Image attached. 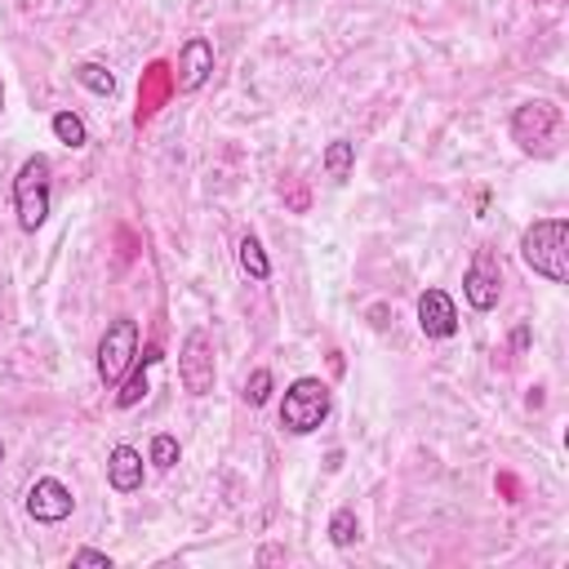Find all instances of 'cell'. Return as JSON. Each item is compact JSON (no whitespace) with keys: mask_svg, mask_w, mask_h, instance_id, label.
Masks as SVG:
<instances>
[{"mask_svg":"<svg viewBox=\"0 0 569 569\" xmlns=\"http://www.w3.org/2000/svg\"><path fill=\"white\" fill-rule=\"evenodd\" d=\"M520 258L533 276L565 284L569 280V222L565 218H538L520 236Z\"/></svg>","mask_w":569,"mask_h":569,"instance_id":"6da1fadb","label":"cell"},{"mask_svg":"<svg viewBox=\"0 0 569 569\" xmlns=\"http://www.w3.org/2000/svg\"><path fill=\"white\" fill-rule=\"evenodd\" d=\"M49 178H53V169H49L44 156H27L18 164V173H13V213H18L22 231L44 227V218H49Z\"/></svg>","mask_w":569,"mask_h":569,"instance_id":"7a4b0ae2","label":"cell"},{"mask_svg":"<svg viewBox=\"0 0 569 569\" xmlns=\"http://www.w3.org/2000/svg\"><path fill=\"white\" fill-rule=\"evenodd\" d=\"M325 418H329V387L320 378H293L284 400H280V427L293 436H307Z\"/></svg>","mask_w":569,"mask_h":569,"instance_id":"3957f363","label":"cell"},{"mask_svg":"<svg viewBox=\"0 0 569 569\" xmlns=\"http://www.w3.org/2000/svg\"><path fill=\"white\" fill-rule=\"evenodd\" d=\"M560 129V107L551 98H529L511 111V138L520 142V151L529 156H542L551 151V138Z\"/></svg>","mask_w":569,"mask_h":569,"instance_id":"277c9868","label":"cell"},{"mask_svg":"<svg viewBox=\"0 0 569 569\" xmlns=\"http://www.w3.org/2000/svg\"><path fill=\"white\" fill-rule=\"evenodd\" d=\"M138 356V325L129 316H116L107 325V333L98 338V378L102 387H120V378L133 369Z\"/></svg>","mask_w":569,"mask_h":569,"instance_id":"5b68a950","label":"cell"},{"mask_svg":"<svg viewBox=\"0 0 569 569\" xmlns=\"http://www.w3.org/2000/svg\"><path fill=\"white\" fill-rule=\"evenodd\" d=\"M462 293H467V302L476 311H493L498 307V298H502V262H498V253L489 244H480L471 253L467 276H462Z\"/></svg>","mask_w":569,"mask_h":569,"instance_id":"8992f818","label":"cell"},{"mask_svg":"<svg viewBox=\"0 0 569 569\" xmlns=\"http://www.w3.org/2000/svg\"><path fill=\"white\" fill-rule=\"evenodd\" d=\"M178 378L191 396H209L213 391V338L204 329H191L182 338V351H178Z\"/></svg>","mask_w":569,"mask_h":569,"instance_id":"52a82bcc","label":"cell"},{"mask_svg":"<svg viewBox=\"0 0 569 569\" xmlns=\"http://www.w3.org/2000/svg\"><path fill=\"white\" fill-rule=\"evenodd\" d=\"M213 76V44L204 36H191L178 49V71H173V89L178 93H196L204 80Z\"/></svg>","mask_w":569,"mask_h":569,"instance_id":"ba28073f","label":"cell"},{"mask_svg":"<svg viewBox=\"0 0 569 569\" xmlns=\"http://www.w3.org/2000/svg\"><path fill=\"white\" fill-rule=\"evenodd\" d=\"M71 507H76L71 489H67L62 480H53V476L36 480V485H31V493H27V511H31L40 525H58V520H67V516H71Z\"/></svg>","mask_w":569,"mask_h":569,"instance_id":"9c48e42d","label":"cell"},{"mask_svg":"<svg viewBox=\"0 0 569 569\" xmlns=\"http://www.w3.org/2000/svg\"><path fill=\"white\" fill-rule=\"evenodd\" d=\"M418 325L427 338H453L458 333V307L445 289H422L418 293Z\"/></svg>","mask_w":569,"mask_h":569,"instance_id":"30bf717a","label":"cell"},{"mask_svg":"<svg viewBox=\"0 0 569 569\" xmlns=\"http://www.w3.org/2000/svg\"><path fill=\"white\" fill-rule=\"evenodd\" d=\"M173 93V71L164 67V62H151L147 71H142V80H138V124L142 120H151L160 107H164V98Z\"/></svg>","mask_w":569,"mask_h":569,"instance_id":"8fae6325","label":"cell"},{"mask_svg":"<svg viewBox=\"0 0 569 569\" xmlns=\"http://www.w3.org/2000/svg\"><path fill=\"white\" fill-rule=\"evenodd\" d=\"M107 480H111L116 493L142 489V453H138L133 445H116V449L107 453Z\"/></svg>","mask_w":569,"mask_h":569,"instance_id":"7c38bea8","label":"cell"},{"mask_svg":"<svg viewBox=\"0 0 569 569\" xmlns=\"http://www.w3.org/2000/svg\"><path fill=\"white\" fill-rule=\"evenodd\" d=\"M156 360H160V347H156V342L142 351V360L133 356V373H124V378H120V391H116V405H120V409H133V405L147 396V369H151Z\"/></svg>","mask_w":569,"mask_h":569,"instance_id":"4fadbf2b","label":"cell"},{"mask_svg":"<svg viewBox=\"0 0 569 569\" xmlns=\"http://www.w3.org/2000/svg\"><path fill=\"white\" fill-rule=\"evenodd\" d=\"M320 160H325V173L342 182V178H351V164H356V142L333 138V142L325 147V156H320Z\"/></svg>","mask_w":569,"mask_h":569,"instance_id":"5bb4252c","label":"cell"},{"mask_svg":"<svg viewBox=\"0 0 569 569\" xmlns=\"http://www.w3.org/2000/svg\"><path fill=\"white\" fill-rule=\"evenodd\" d=\"M236 258H240V271H244L249 280H267V276H271V262H267V253H262L258 236H240Z\"/></svg>","mask_w":569,"mask_h":569,"instance_id":"9a60e30c","label":"cell"},{"mask_svg":"<svg viewBox=\"0 0 569 569\" xmlns=\"http://www.w3.org/2000/svg\"><path fill=\"white\" fill-rule=\"evenodd\" d=\"M71 76H76L89 93H98V98H111V93H116V76H111L107 67H98V62H76Z\"/></svg>","mask_w":569,"mask_h":569,"instance_id":"2e32d148","label":"cell"},{"mask_svg":"<svg viewBox=\"0 0 569 569\" xmlns=\"http://www.w3.org/2000/svg\"><path fill=\"white\" fill-rule=\"evenodd\" d=\"M53 138H58L62 147H84V142H89V129H84V120H80L76 111H58V116H53Z\"/></svg>","mask_w":569,"mask_h":569,"instance_id":"e0dca14e","label":"cell"},{"mask_svg":"<svg viewBox=\"0 0 569 569\" xmlns=\"http://www.w3.org/2000/svg\"><path fill=\"white\" fill-rule=\"evenodd\" d=\"M356 538H360L356 511H351V507H338V511L329 516V542H333V547H351Z\"/></svg>","mask_w":569,"mask_h":569,"instance_id":"ac0fdd59","label":"cell"},{"mask_svg":"<svg viewBox=\"0 0 569 569\" xmlns=\"http://www.w3.org/2000/svg\"><path fill=\"white\" fill-rule=\"evenodd\" d=\"M151 462H156L160 471H169V467L178 462V440H173L169 431H160V436H151Z\"/></svg>","mask_w":569,"mask_h":569,"instance_id":"d6986e66","label":"cell"},{"mask_svg":"<svg viewBox=\"0 0 569 569\" xmlns=\"http://www.w3.org/2000/svg\"><path fill=\"white\" fill-rule=\"evenodd\" d=\"M267 396H271V369H253L249 382H244V400L249 405H267Z\"/></svg>","mask_w":569,"mask_h":569,"instance_id":"ffe728a7","label":"cell"},{"mask_svg":"<svg viewBox=\"0 0 569 569\" xmlns=\"http://www.w3.org/2000/svg\"><path fill=\"white\" fill-rule=\"evenodd\" d=\"M71 565L76 569H111V556L93 551V547H80V551H71Z\"/></svg>","mask_w":569,"mask_h":569,"instance_id":"44dd1931","label":"cell"},{"mask_svg":"<svg viewBox=\"0 0 569 569\" xmlns=\"http://www.w3.org/2000/svg\"><path fill=\"white\" fill-rule=\"evenodd\" d=\"M0 107H4V84H0Z\"/></svg>","mask_w":569,"mask_h":569,"instance_id":"7402d4cb","label":"cell"},{"mask_svg":"<svg viewBox=\"0 0 569 569\" xmlns=\"http://www.w3.org/2000/svg\"><path fill=\"white\" fill-rule=\"evenodd\" d=\"M0 462H4V445H0Z\"/></svg>","mask_w":569,"mask_h":569,"instance_id":"603a6c76","label":"cell"}]
</instances>
